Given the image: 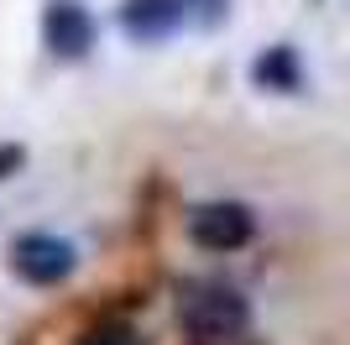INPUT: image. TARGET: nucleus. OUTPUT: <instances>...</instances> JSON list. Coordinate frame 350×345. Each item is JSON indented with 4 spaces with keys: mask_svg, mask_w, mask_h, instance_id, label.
<instances>
[{
    "mask_svg": "<svg viewBox=\"0 0 350 345\" xmlns=\"http://www.w3.org/2000/svg\"><path fill=\"white\" fill-rule=\"evenodd\" d=\"M178 319L193 340H235L251 324V303L230 283H189L178 298Z\"/></svg>",
    "mask_w": 350,
    "mask_h": 345,
    "instance_id": "obj_1",
    "label": "nucleus"
},
{
    "mask_svg": "<svg viewBox=\"0 0 350 345\" xmlns=\"http://www.w3.org/2000/svg\"><path fill=\"white\" fill-rule=\"evenodd\" d=\"M219 16H225V0H126L120 27L136 42H157L178 27H215Z\"/></svg>",
    "mask_w": 350,
    "mask_h": 345,
    "instance_id": "obj_2",
    "label": "nucleus"
},
{
    "mask_svg": "<svg viewBox=\"0 0 350 345\" xmlns=\"http://www.w3.org/2000/svg\"><path fill=\"white\" fill-rule=\"evenodd\" d=\"M251 230H256V220H251L246 204H235V199L199 204L189 215V235L204 246V251H235V246L251 241Z\"/></svg>",
    "mask_w": 350,
    "mask_h": 345,
    "instance_id": "obj_3",
    "label": "nucleus"
},
{
    "mask_svg": "<svg viewBox=\"0 0 350 345\" xmlns=\"http://www.w3.org/2000/svg\"><path fill=\"white\" fill-rule=\"evenodd\" d=\"M11 261L27 283L53 288V283H63V277L73 272V246L58 241V235H21V241L11 246Z\"/></svg>",
    "mask_w": 350,
    "mask_h": 345,
    "instance_id": "obj_4",
    "label": "nucleus"
},
{
    "mask_svg": "<svg viewBox=\"0 0 350 345\" xmlns=\"http://www.w3.org/2000/svg\"><path fill=\"white\" fill-rule=\"evenodd\" d=\"M42 37L53 47V58H84L94 47V16L79 0H53L42 16Z\"/></svg>",
    "mask_w": 350,
    "mask_h": 345,
    "instance_id": "obj_5",
    "label": "nucleus"
},
{
    "mask_svg": "<svg viewBox=\"0 0 350 345\" xmlns=\"http://www.w3.org/2000/svg\"><path fill=\"white\" fill-rule=\"evenodd\" d=\"M251 79L262 89H278V94H293V89L304 84V68H298V53L293 47H267L262 58H256V68H251Z\"/></svg>",
    "mask_w": 350,
    "mask_h": 345,
    "instance_id": "obj_6",
    "label": "nucleus"
},
{
    "mask_svg": "<svg viewBox=\"0 0 350 345\" xmlns=\"http://www.w3.org/2000/svg\"><path fill=\"white\" fill-rule=\"evenodd\" d=\"M84 345H136V335L126 324H100V330H89Z\"/></svg>",
    "mask_w": 350,
    "mask_h": 345,
    "instance_id": "obj_7",
    "label": "nucleus"
}]
</instances>
